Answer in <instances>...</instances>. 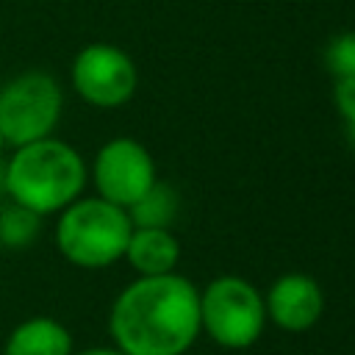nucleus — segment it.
Here are the masks:
<instances>
[{"instance_id":"11","label":"nucleus","mask_w":355,"mask_h":355,"mask_svg":"<svg viewBox=\"0 0 355 355\" xmlns=\"http://www.w3.org/2000/svg\"><path fill=\"white\" fill-rule=\"evenodd\" d=\"M125 211L133 227H172L180 211V197L169 183H161L155 178V183Z\"/></svg>"},{"instance_id":"14","label":"nucleus","mask_w":355,"mask_h":355,"mask_svg":"<svg viewBox=\"0 0 355 355\" xmlns=\"http://www.w3.org/2000/svg\"><path fill=\"white\" fill-rule=\"evenodd\" d=\"M333 100H336V108L341 111L344 122L352 125L355 122V78H336Z\"/></svg>"},{"instance_id":"6","label":"nucleus","mask_w":355,"mask_h":355,"mask_svg":"<svg viewBox=\"0 0 355 355\" xmlns=\"http://www.w3.org/2000/svg\"><path fill=\"white\" fill-rule=\"evenodd\" d=\"M139 75L130 55L114 44L97 42L86 44L72 61V86L75 92L97 108L125 105L136 92Z\"/></svg>"},{"instance_id":"12","label":"nucleus","mask_w":355,"mask_h":355,"mask_svg":"<svg viewBox=\"0 0 355 355\" xmlns=\"http://www.w3.org/2000/svg\"><path fill=\"white\" fill-rule=\"evenodd\" d=\"M42 216L14 200L0 205V244L6 250H25L39 239Z\"/></svg>"},{"instance_id":"10","label":"nucleus","mask_w":355,"mask_h":355,"mask_svg":"<svg viewBox=\"0 0 355 355\" xmlns=\"http://www.w3.org/2000/svg\"><path fill=\"white\" fill-rule=\"evenodd\" d=\"M3 355H72V333L53 316H31L11 330Z\"/></svg>"},{"instance_id":"13","label":"nucleus","mask_w":355,"mask_h":355,"mask_svg":"<svg viewBox=\"0 0 355 355\" xmlns=\"http://www.w3.org/2000/svg\"><path fill=\"white\" fill-rule=\"evenodd\" d=\"M324 64L333 78H355V31L330 39L324 50Z\"/></svg>"},{"instance_id":"7","label":"nucleus","mask_w":355,"mask_h":355,"mask_svg":"<svg viewBox=\"0 0 355 355\" xmlns=\"http://www.w3.org/2000/svg\"><path fill=\"white\" fill-rule=\"evenodd\" d=\"M92 178L97 186V197L128 208L155 183V164L144 144L119 136L97 150Z\"/></svg>"},{"instance_id":"18","label":"nucleus","mask_w":355,"mask_h":355,"mask_svg":"<svg viewBox=\"0 0 355 355\" xmlns=\"http://www.w3.org/2000/svg\"><path fill=\"white\" fill-rule=\"evenodd\" d=\"M3 147H6V141H3V136H0V153H3Z\"/></svg>"},{"instance_id":"15","label":"nucleus","mask_w":355,"mask_h":355,"mask_svg":"<svg viewBox=\"0 0 355 355\" xmlns=\"http://www.w3.org/2000/svg\"><path fill=\"white\" fill-rule=\"evenodd\" d=\"M72 355H122L116 347H89V349H80V352H72Z\"/></svg>"},{"instance_id":"3","label":"nucleus","mask_w":355,"mask_h":355,"mask_svg":"<svg viewBox=\"0 0 355 355\" xmlns=\"http://www.w3.org/2000/svg\"><path fill=\"white\" fill-rule=\"evenodd\" d=\"M128 211L103 197H78L69 202L55 225V244L61 255L80 269H105L125 255L130 239Z\"/></svg>"},{"instance_id":"1","label":"nucleus","mask_w":355,"mask_h":355,"mask_svg":"<svg viewBox=\"0 0 355 355\" xmlns=\"http://www.w3.org/2000/svg\"><path fill=\"white\" fill-rule=\"evenodd\" d=\"M108 333L122 355H186L200 330V288L178 275L136 277L111 311Z\"/></svg>"},{"instance_id":"4","label":"nucleus","mask_w":355,"mask_h":355,"mask_svg":"<svg viewBox=\"0 0 355 355\" xmlns=\"http://www.w3.org/2000/svg\"><path fill=\"white\" fill-rule=\"evenodd\" d=\"M263 294L239 275H219L200 291V330L216 347L241 352L266 330Z\"/></svg>"},{"instance_id":"17","label":"nucleus","mask_w":355,"mask_h":355,"mask_svg":"<svg viewBox=\"0 0 355 355\" xmlns=\"http://www.w3.org/2000/svg\"><path fill=\"white\" fill-rule=\"evenodd\" d=\"M3 166H6V164H0V189H3ZM3 191H6V189H3Z\"/></svg>"},{"instance_id":"5","label":"nucleus","mask_w":355,"mask_h":355,"mask_svg":"<svg viewBox=\"0 0 355 355\" xmlns=\"http://www.w3.org/2000/svg\"><path fill=\"white\" fill-rule=\"evenodd\" d=\"M61 89L47 72H22L0 89V136L6 147H22L53 136L61 116Z\"/></svg>"},{"instance_id":"2","label":"nucleus","mask_w":355,"mask_h":355,"mask_svg":"<svg viewBox=\"0 0 355 355\" xmlns=\"http://www.w3.org/2000/svg\"><path fill=\"white\" fill-rule=\"evenodd\" d=\"M86 186V164L75 147L61 139H39L14 147L3 166V189L8 197L39 216L64 211Z\"/></svg>"},{"instance_id":"8","label":"nucleus","mask_w":355,"mask_h":355,"mask_svg":"<svg viewBox=\"0 0 355 355\" xmlns=\"http://www.w3.org/2000/svg\"><path fill=\"white\" fill-rule=\"evenodd\" d=\"M266 322L283 333H308L324 313V291L316 277L305 272H286L275 277L263 294Z\"/></svg>"},{"instance_id":"9","label":"nucleus","mask_w":355,"mask_h":355,"mask_svg":"<svg viewBox=\"0 0 355 355\" xmlns=\"http://www.w3.org/2000/svg\"><path fill=\"white\" fill-rule=\"evenodd\" d=\"M122 258L139 277L169 275L180 261V241L172 227H133Z\"/></svg>"},{"instance_id":"16","label":"nucleus","mask_w":355,"mask_h":355,"mask_svg":"<svg viewBox=\"0 0 355 355\" xmlns=\"http://www.w3.org/2000/svg\"><path fill=\"white\" fill-rule=\"evenodd\" d=\"M347 133H349V141L355 144V122H352V125H347Z\"/></svg>"}]
</instances>
